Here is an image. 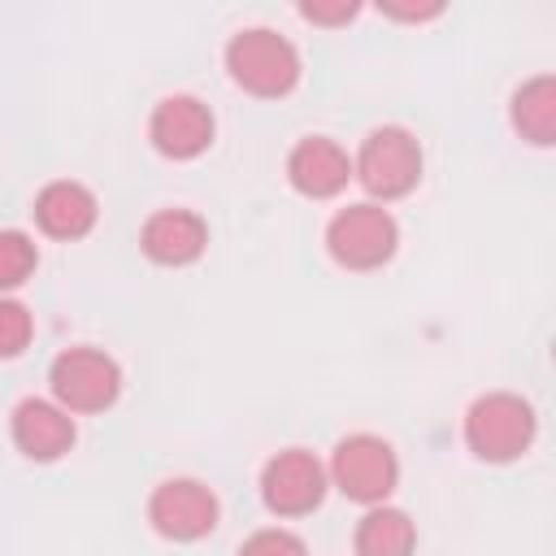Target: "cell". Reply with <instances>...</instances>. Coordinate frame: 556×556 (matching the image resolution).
<instances>
[{
	"label": "cell",
	"instance_id": "9c48e42d",
	"mask_svg": "<svg viewBox=\"0 0 556 556\" xmlns=\"http://www.w3.org/2000/svg\"><path fill=\"white\" fill-rule=\"evenodd\" d=\"M148 139L169 161H191L213 143V113L195 96H165L148 117Z\"/></svg>",
	"mask_w": 556,
	"mask_h": 556
},
{
	"label": "cell",
	"instance_id": "ac0fdd59",
	"mask_svg": "<svg viewBox=\"0 0 556 556\" xmlns=\"http://www.w3.org/2000/svg\"><path fill=\"white\" fill-rule=\"evenodd\" d=\"M239 556H308V547H304L300 534H291L282 526H269V530L248 534L243 547H239Z\"/></svg>",
	"mask_w": 556,
	"mask_h": 556
},
{
	"label": "cell",
	"instance_id": "7a4b0ae2",
	"mask_svg": "<svg viewBox=\"0 0 556 556\" xmlns=\"http://www.w3.org/2000/svg\"><path fill=\"white\" fill-rule=\"evenodd\" d=\"M230 78L252 96H287L300 83V52L269 26H248L226 43Z\"/></svg>",
	"mask_w": 556,
	"mask_h": 556
},
{
	"label": "cell",
	"instance_id": "3957f363",
	"mask_svg": "<svg viewBox=\"0 0 556 556\" xmlns=\"http://www.w3.org/2000/svg\"><path fill=\"white\" fill-rule=\"evenodd\" d=\"M352 178L374 195V200H400L421 182V143L404 126H378L365 135Z\"/></svg>",
	"mask_w": 556,
	"mask_h": 556
},
{
	"label": "cell",
	"instance_id": "8992f818",
	"mask_svg": "<svg viewBox=\"0 0 556 556\" xmlns=\"http://www.w3.org/2000/svg\"><path fill=\"white\" fill-rule=\"evenodd\" d=\"M48 382L65 413H104L122 395V369L100 348H65L52 361Z\"/></svg>",
	"mask_w": 556,
	"mask_h": 556
},
{
	"label": "cell",
	"instance_id": "277c9868",
	"mask_svg": "<svg viewBox=\"0 0 556 556\" xmlns=\"http://www.w3.org/2000/svg\"><path fill=\"white\" fill-rule=\"evenodd\" d=\"M348 500L356 504H382L395 482H400V460H395V447L378 434H348L334 443V456H330V473H326Z\"/></svg>",
	"mask_w": 556,
	"mask_h": 556
},
{
	"label": "cell",
	"instance_id": "ba28073f",
	"mask_svg": "<svg viewBox=\"0 0 556 556\" xmlns=\"http://www.w3.org/2000/svg\"><path fill=\"white\" fill-rule=\"evenodd\" d=\"M148 521L156 534L174 543L204 539L217 526V495L195 478H169L148 500Z\"/></svg>",
	"mask_w": 556,
	"mask_h": 556
},
{
	"label": "cell",
	"instance_id": "d6986e66",
	"mask_svg": "<svg viewBox=\"0 0 556 556\" xmlns=\"http://www.w3.org/2000/svg\"><path fill=\"white\" fill-rule=\"evenodd\" d=\"M356 9L361 4H352V0H304L300 17H308L313 26H343V22L356 17Z\"/></svg>",
	"mask_w": 556,
	"mask_h": 556
},
{
	"label": "cell",
	"instance_id": "2e32d148",
	"mask_svg": "<svg viewBox=\"0 0 556 556\" xmlns=\"http://www.w3.org/2000/svg\"><path fill=\"white\" fill-rule=\"evenodd\" d=\"M39 265L35 239L26 230H0V291L22 287Z\"/></svg>",
	"mask_w": 556,
	"mask_h": 556
},
{
	"label": "cell",
	"instance_id": "5bb4252c",
	"mask_svg": "<svg viewBox=\"0 0 556 556\" xmlns=\"http://www.w3.org/2000/svg\"><path fill=\"white\" fill-rule=\"evenodd\" d=\"M352 547H356V556H413V547H417V526L408 521L404 508L374 504V508L356 521Z\"/></svg>",
	"mask_w": 556,
	"mask_h": 556
},
{
	"label": "cell",
	"instance_id": "ffe728a7",
	"mask_svg": "<svg viewBox=\"0 0 556 556\" xmlns=\"http://www.w3.org/2000/svg\"><path fill=\"white\" fill-rule=\"evenodd\" d=\"M382 13L400 17V22H426V17H439L443 4L439 0H426V4H400V0H382Z\"/></svg>",
	"mask_w": 556,
	"mask_h": 556
},
{
	"label": "cell",
	"instance_id": "9a60e30c",
	"mask_svg": "<svg viewBox=\"0 0 556 556\" xmlns=\"http://www.w3.org/2000/svg\"><path fill=\"white\" fill-rule=\"evenodd\" d=\"M513 130L539 148L556 139V78L539 74L513 91Z\"/></svg>",
	"mask_w": 556,
	"mask_h": 556
},
{
	"label": "cell",
	"instance_id": "4fadbf2b",
	"mask_svg": "<svg viewBox=\"0 0 556 556\" xmlns=\"http://www.w3.org/2000/svg\"><path fill=\"white\" fill-rule=\"evenodd\" d=\"M96 217H100V204L83 182H70V178L48 182L35 195V222L52 239H83L96 226Z\"/></svg>",
	"mask_w": 556,
	"mask_h": 556
},
{
	"label": "cell",
	"instance_id": "7c38bea8",
	"mask_svg": "<svg viewBox=\"0 0 556 556\" xmlns=\"http://www.w3.org/2000/svg\"><path fill=\"white\" fill-rule=\"evenodd\" d=\"M13 443H17V452L22 456H30V460H56V456H65L70 447H74V417L56 404V400H22L17 408H13Z\"/></svg>",
	"mask_w": 556,
	"mask_h": 556
},
{
	"label": "cell",
	"instance_id": "e0dca14e",
	"mask_svg": "<svg viewBox=\"0 0 556 556\" xmlns=\"http://www.w3.org/2000/svg\"><path fill=\"white\" fill-rule=\"evenodd\" d=\"M30 334H35L30 308H26L22 300H4V295H0V361H9V356H17V352H26Z\"/></svg>",
	"mask_w": 556,
	"mask_h": 556
},
{
	"label": "cell",
	"instance_id": "52a82bcc",
	"mask_svg": "<svg viewBox=\"0 0 556 556\" xmlns=\"http://www.w3.org/2000/svg\"><path fill=\"white\" fill-rule=\"evenodd\" d=\"M326 482H330L326 465L313 452L287 447L274 460H265V469H261V500L278 517H304V513H313L321 504Z\"/></svg>",
	"mask_w": 556,
	"mask_h": 556
},
{
	"label": "cell",
	"instance_id": "30bf717a",
	"mask_svg": "<svg viewBox=\"0 0 556 556\" xmlns=\"http://www.w3.org/2000/svg\"><path fill=\"white\" fill-rule=\"evenodd\" d=\"M287 178H291V187H295L300 195H308V200H330V195H339V191L348 187V178H352V156H348L334 139H326V135H304V139L291 148V156H287Z\"/></svg>",
	"mask_w": 556,
	"mask_h": 556
},
{
	"label": "cell",
	"instance_id": "5b68a950",
	"mask_svg": "<svg viewBox=\"0 0 556 556\" xmlns=\"http://www.w3.org/2000/svg\"><path fill=\"white\" fill-rule=\"evenodd\" d=\"M400 226L382 204H348L326 226V248L343 269H378L395 256Z\"/></svg>",
	"mask_w": 556,
	"mask_h": 556
},
{
	"label": "cell",
	"instance_id": "6da1fadb",
	"mask_svg": "<svg viewBox=\"0 0 556 556\" xmlns=\"http://www.w3.org/2000/svg\"><path fill=\"white\" fill-rule=\"evenodd\" d=\"M534 430H539V417L530 400L513 391H486L465 413V443L478 460H491V465L517 460L534 443Z\"/></svg>",
	"mask_w": 556,
	"mask_h": 556
},
{
	"label": "cell",
	"instance_id": "8fae6325",
	"mask_svg": "<svg viewBox=\"0 0 556 556\" xmlns=\"http://www.w3.org/2000/svg\"><path fill=\"white\" fill-rule=\"evenodd\" d=\"M139 248L148 252V261L178 269V265L200 261V252L208 248V226H204V217L191 213V208H161V213H152V217L143 222Z\"/></svg>",
	"mask_w": 556,
	"mask_h": 556
}]
</instances>
